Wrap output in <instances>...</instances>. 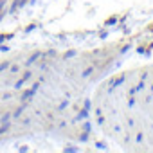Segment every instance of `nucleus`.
Masks as SVG:
<instances>
[{
    "mask_svg": "<svg viewBox=\"0 0 153 153\" xmlns=\"http://www.w3.org/2000/svg\"><path fill=\"white\" fill-rule=\"evenodd\" d=\"M97 56L40 54L0 63V139L68 131L90 121L88 103L101 81Z\"/></svg>",
    "mask_w": 153,
    "mask_h": 153,
    "instance_id": "1",
    "label": "nucleus"
}]
</instances>
